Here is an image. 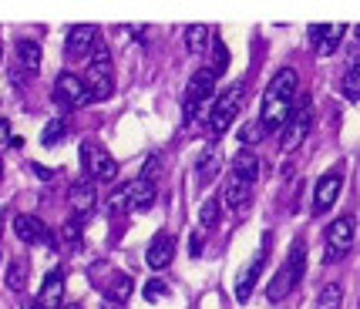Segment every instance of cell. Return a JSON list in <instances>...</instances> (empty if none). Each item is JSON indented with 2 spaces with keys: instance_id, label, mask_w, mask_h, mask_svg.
Here are the masks:
<instances>
[{
  "instance_id": "cell-1",
  "label": "cell",
  "mask_w": 360,
  "mask_h": 309,
  "mask_svg": "<svg viewBox=\"0 0 360 309\" xmlns=\"http://www.w3.org/2000/svg\"><path fill=\"white\" fill-rule=\"evenodd\" d=\"M297 71L293 67H280L273 81H269L266 94H263V111H259V124L266 128V131H280L283 124L290 121V114H293V101H297Z\"/></svg>"
},
{
  "instance_id": "cell-2",
  "label": "cell",
  "mask_w": 360,
  "mask_h": 309,
  "mask_svg": "<svg viewBox=\"0 0 360 309\" xmlns=\"http://www.w3.org/2000/svg\"><path fill=\"white\" fill-rule=\"evenodd\" d=\"M303 269H307V242L297 239L293 249H290V256L283 259V265L276 269V276L269 279L266 286V299L269 303H283L286 296L293 293L300 286V279H303Z\"/></svg>"
},
{
  "instance_id": "cell-3",
  "label": "cell",
  "mask_w": 360,
  "mask_h": 309,
  "mask_svg": "<svg viewBox=\"0 0 360 309\" xmlns=\"http://www.w3.org/2000/svg\"><path fill=\"white\" fill-rule=\"evenodd\" d=\"M84 84H88V91H91L94 101H105L115 94V67H111V54L105 41H98L91 51V58H88V67H84Z\"/></svg>"
},
{
  "instance_id": "cell-4",
  "label": "cell",
  "mask_w": 360,
  "mask_h": 309,
  "mask_svg": "<svg viewBox=\"0 0 360 309\" xmlns=\"http://www.w3.org/2000/svg\"><path fill=\"white\" fill-rule=\"evenodd\" d=\"M216 71L212 67H199L195 74H192V81H188L186 88V111H182V121H195V114H199V108L202 105H209L212 101V94H216Z\"/></svg>"
},
{
  "instance_id": "cell-5",
  "label": "cell",
  "mask_w": 360,
  "mask_h": 309,
  "mask_svg": "<svg viewBox=\"0 0 360 309\" xmlns=\"http://www.w3.org/2000/svg\"><path fill=\"white\" fill-rule=\"evenodd\" d=\"M81 162H84V171L91 182H115L118 178V162L98 141H81Z\"/></svg>"
},
{
  "instance_id": "cell-6",
  "label": "cell",
  "mask_w": 360,
  "mask_h": 309,
  "mask_svg": "<svg viewBox=\"0 0 360 309\" xmlns=\"http://www.w3.org/2000/svg\"><path fill=\"white\" fill-rule=\"evenodd\" d=\"M243 98H246V88H243V84H233V88H226V91L216 98V108L209 111V131H212L216 138L236 121V114L243 108Z\"/></svg>"
},
{
  "instance_id": "cell-7",
  "label": "cell",
  "mask_w": 360,
  "mask_h": 309,
  "mask_svg": "<svg viewBox=\"0 0 360 309\" xmlns=\"http://www.w3.org/2000/svg\"><path fill=\"white\" fill-rule=\"evenodd\" d=\"M54 101H58L64 111H75V108H88L94 98H91V91H88V84H84V77L71 74V71H61L58 81H54Z\"/></svg>"
},
{
  "instance_id": "cell-8",
  "label": "cell",
  "mask_w": 360,
  "mask_h": 309,
  "mask_svg": "<svg viewBox=\"0 0 360 309\" xmlns=\"http://www.w3.org/2000/svg\"><path fill=\"white\" fill-rule=\"evenodd\" d=\"M310 124H314V101L310 98H300V105L293 108L290 121L283 124V138H280V148L283 152H293L303 145V138L310 135Z\"/></svg>"
},
{
  "instance_id": "cell-9",
  "label": "cell",
  "mask_w": 360,
  "mask_h": 309,
  "mask_svg": "<svg viewBox=\"0 0 360 309\" xmlns=\"http://www.w3.org/2000/svg\"><path fill=\"white\" fill-rule=\"evenodd\" d=\"M354 232H357L354 216H340V218L330 222L327 225V252H323L327 263H340L347 252H350V246H354Z\"/></svg>"
},
{
  "instance_id": "cell-10",
  "label": "cell",
  "mask_w": 360,
  "mask_h": 309,
  "mask_svg": "<svg viewBox=\"0 0 360 309\" xmlns=\"http://www.w3.org/2000/svg\"><path fill=\"white\" fill-rule=\"evenodd\" d=\"M340 188H344V171L340 169H330L316 178V188H314V212L316 216H327L333 209V202L340 199Z\"/></svg>"
},
{
  "instance_id": "cell-11",
  "label": "cell",
  "mask_w": 360,
  "mask_h": 309,
  "mask_svg": "<svg viewBox=\"0 0 360 309\" xmlns=\"http://www.w3.org/2000/svg\"><path fill=\"white\" fill-rule=\"evenodd\" d=\"M14 232H17V239H20V242H27V246L58 249V235L47 229L37 216H14Z\"/></svg>"
},
{
  "instance_id": "cell-12",
  "label": "cell",
  "mask_w": 360,
  "mask_h": 309,
  "mask_svg": "<svg viewBox=\"0 0 360 309\" xmlns=\"http://www.w3.org/2000/svg\"><path fill=\"white\" fill-rule=\"evenodd\" d=\"M266 256H269V232L263 235V246L252 256V263L243 269V276L236 279V303H250L252 289H256V282H259V272H263V265H266Z\"/></svg>"
},
{
  "instance_id": "cell-13",
  "label": "cell",
  "mask_w": 360,
  "mask_h": 309,
  "mask_svg": "<svg viewBox=\"0 0 360 309\" xmlns=\"http://www.w3.org/2000/svg\"><path fill=\"white\" fill-rule=\"evenodd\" d=\"M101 37H98V27L94 24H78V27H71L68 31V37H64V54L68 58H91L94 44H98Z\"/></svg>"
},
{
  "instance_id": "cell-14",
  "label": "cell",
  "mask_w": 360,
  "mask_h": 309,
  "mask_svg": "<svg viewBox=\"0 0 360 309\" xmlns=\"http://www.w3.org/2000/svg\"><path fill=\"white\" fill-rule=\"evenodd\" d=\"M347 24H310V44L316 47V54H333L337 44L344 41Z\"/></svg>"
},
{
  "instance_id": "cell-15",
  "label": "cell",
  "mask_w": 360,
  "mask_h": 309,
  "mask_svg": "<svg viewBox=\"0 0 360 309\" xmlns=\"http://www.w3.org/2000/svg\"><path fill=\"white\" fill-rule=\"evenodd\" d=\"M172 259H175V235L158 232L152 239V246L145 249V263H148V269H169Z\"/></svg>"
},
{
  "instance_id": "cell-16",
  "label": "cell",
  "mask_w": 360,
  "mask_h": 309,
  "mask_svg": "<svg viewBox=\"0 0 360 309\" xmlns=\"http://www.w3.org/2000/svg\"><path fill=\"white\" fill-rule=\"evenodd\" d=\"M222 202H226L233 212H246L252 205V182L239 178V175H229V182L222 188Z\"/></svg>"
},
{
  "instance_id": "cell-17",
  "label": "cell",
  "mask_w": 360,
  "mask_h": 309,
  "mask_svg": "<svg viewBox=\"0 0 360 309\" xmlns=\"http://www.w3.org/2000/svg\"><path fill=\"white\" fill-rule=\"evenodd\" d=\"M37 303L44 309H61L64 303V272L61 269H51L41 282V293H37Z\"/></svg>"
},
{
  "instance_id": "cell-18",
  "label": "cell",
  "mask_w": 360,
  "mask_h": 309,
  "mask_svg": "<svg viewBox=\"0 0 360 309\" xmlns=\"http://www.w3.org/2000/svg\"><path fill=\"white\" fill-rule=\"evenodd\" d=\"M17 67L31 77L41 74V44H37V41L17 37Z\"/></svg>"
},
{
  "instance_id": "cell-19",
  "label": "cell",
  "mask_w": 360,
  "mask_h": 309,
  "mask_svg": "<svg viewBox=\"0 0 360 309\" xmlns=\"http://www.w3.org/2000/svg\"><path fill=\"white\" fill-rule=\"evenodd\" d=\"M94 202H98V192H94V182L84 178L78 185H71V205H75V216H91L94 212Z\"/></svg>"
},
{
  "instance_id": "cell-20",
  "label": "cell",
  "mask_w": 360,
  "mask_h": 309,
  "mask_svg": "<svg viewBox=\"0 0 360 309\" xmlns=\"http://www.w3.org/2000/svg\"><path fill=\"white\" fill-rule=\"evenodd\" d=\"M155 195H158L155 182H148V178H135V182H131V212H145V209H152V205H155Z\"/></svg>"
},
{
  "instance_id": "cell-21",
  "label": "cell",
  "mask_w": 360,
  "mask_h": 309,
  "mask_svg": "<svg viewBox=\"0 0 360 309\" xmlns=\"http://www.w3.org/2000/svg\"><path fill=\"white\" fill-rule=\"evenodd\" d=\"M233 175L246 178V182H256V178H259V158L252 152H239L233 158Z\"/></svg>"
},
{
  "instance_id": "cell-22",
  "label": "cell",
  "mask_w": 360,
  "mask_h": 309,
  "mask_svg": "<svg viewBox=\"0 0 360 309\" xmlns=\"http://www.w3.org/2000/svg\"><path fill=\"white\" fill-rule=\"evenodd\" d=\"M64 135H68V118L64 114H58V118H51V121L44 124V131H41V145L44 148H54V145H61Z\"/></svg>"
},
{
  "instance_id": "cell-23",
  "label": "cell",
  "mask_w": 360,
  "mask_h": 309,
  "mask_svg": "<svg viewBox=\"0 0 360 309\" xmlns=\"http://www.w3.org/2000/svg\"><path fill=\"white\" fill-rule=\"evenodd\" d=\"M209 41H212V34H209V27H205V24H192V27L186 31V47H188V54H205Z\"/></svg>"
},
{
  "instance_id": "cell-24",
  "label": "cell",
  "mask_w": 360,
  "mask_h": 309,
  "mask_svg": "<svg viewBox=\"0 0 360 309\" xmlns=\"http://www.w3.org/2000/svg\"><path fill=\"white\" fill-rule=\"evenodd\" d=\"M108 212H115V216H125V212H131V182L128 185H118V188H111V195H108Z\"/></svg>"
},
{
  "instance_id": "cell-25",
  "label": "cell",
  "mask_w": 360,
  "mask_h": 309,
  "mask_svg": "<svg viewBox=\"0 0 360 309\" xmlns=\"http://www.w3.org/2000/svg\"><path fill=\"white\" fill-rule=\"evenodd\" d=\"M340 91H344L347 101H360V61H354L344 71V81H340Z\"/></svg>"
},
{
  "instance_id": "cell-26",
  "label": "cell",
  "mask_w": 360,
  "mask_h": 309,
  "mask_svg": "<svg viewBox=\"0 0 360 309\" xmlns=\"http://www.w3.org/2000/svg\"><path fill=\"white\" fill-rule=\"evenodd\" d=\"M344 306V289H340V282H327L320 296H316V309H340Z\"/></svg>"
},
{
  "instance_id": "cell-27",
  "label": "cell",
  "mask_w": 360,
  "mask_h": 309,
  "mask_svg": "<svg viewBox=\"0 0 360 309\" xmlns=\"http://www.w3.org/2000/svg\"><path fill=\"white\" fill-rule=\"evenodd\" d=\"M131 289H135V282H131V276H118L115 282L108 286V299L115 303V306H122V303H128V296H131Z\"/></svg>"
},
{
  "instance_id": "cell-28",
  "label": "cell",
  "mask_w": 360,
  "mask_h": 309,
  "mask_svg": "<svg viewBox=\"0 0 360 309\" xmlns=\"http://www.w3.org/2000/svg\"><path fill=\"white\" fill-rule=\"evenodd\" d=\"M81 232H84V216H71L68 222H64L61 229V242H68V246H81Z\"/></svg>"
},
{
  "instance_id": "cell-29",
  "label": "cell",
  "mask_w": 360,
  "mask_h": 309,
  "mask_svg": "<svg viewBox=\"0 0 360 309\" xmlns=\"http://www.w3.org/2000/svg\"><path fill=\"white\" fill-rule=\"evenodd\" d=\"M199 222H202V229H212L216 222H219V199H205L202 209H199Z\"/></svg>"
},
{
  "instance_id": "cell-30",
  "label": "cell",
  "mask_w": 360,
  "mask_h": 309,
  "mask_svg": "<svg viewBox=\"0 0 360 309\" xmlns=\"http://www.w3.org/2000/svg\"><path fill=\"white\" fill-rule=\"evenodd\" d=\"M226 67H229V51H226V44H222L219 37H212V71L222 74Z\"/></svg>"
},
{
  "instance_id": "cell-31",
  "label": "cell",
  "mask_w": 360,
  "mask_h": 309,
  "mask_svg": "<svg viewBox=\"0 0 360 309\" xmlns=\"http://www.w3.org/2000/svg\"><path fill=\"white\" fill-rule=\"evenodd\" d=\"M4 279H7V289H11V293H24V279H27V276H24V265H20V263L7 265V276H4Z\"/></svg>"
},
{
  "instance_id": "cell-32",
  "label": "cell",
  "mask_w": 360,
  "mask_h": 309,
  "mask_svg": "<svg viewBox=\"0 0 360 309\" xmlns=\"http://www.w3.org/2000/svg\"><path fill=\"white\" fill-rule=\"evenodd\" d=\"M263 135H266V128H263V124H259V118H256V121H250L243 131H239V141H243V145H256Z\"/></svg>"
},
{
  "instance_id": "cell-33",
  "label": "cell",
  "mask_w": 360,
  "mask_h": 309,
  "mask_svg": "<svg viewBox=\"0 0 360 309\" xmlns=\"http://www.w3.org/2000/svg\"><path fill=\"white\" fill-rule=\"evenodd\" d=\"M141 293H145V299H148V303H158V299H162V296H169V286H165V282H162V279H148V282H145V289H141Z\"/></svg>"
},
{
  "instance_id": "cell-34",
  "label": "cell",
  "mask_w": 360,
  "mask_h": 309,
  "mask_svg": "<svg viewBox=\"0 0 360 309\" xmlns=\"http://www.w3.org/2000/svg\"><path fill=\"white\" fill-rule=\"evenodd\" d=\"M216 169H219V152H205L199 162V178H212Z\"/></svg>"
},
{
  "instance_id": "cell-35",
  "label": "cell",
  "mask_w": 360,
  "mask_h": 309,
  "mask_svg": "<svg viewBox=\"0 0 360 309\" xmlns=\"http://www.w3.org/2000/svg\"><path fill=\"white\" fill-rule=\"evenodd\" d=\"M158 171H162V154H148V158H145V165H141V175H139V178H148V182H155Z\"/></svg>"
},
{
  "instance_id": "cell-36",
  "label": "cell",
  "mask_w": 360,
  "mask_h": 309,
  "mask_svg": "<svg viewBox=\"0 0 360 309\" xmlns=\"http://www.w3.org/2000/svg\"><path fill=\"white\" fill-rule=\"evenodd\" d=\"M7 145H24V141L11 138V121H7V118H0V148H7Z\"/></svg>"
},
{
  "instance_id": "cell-37",
  "label": "cell",
  "mask_w": 360,
  "mask_h": 309,
  "mask_svg": "<svg viewBox=\"0 0 360 309\" xmlns=\"http://www.w3.org/2000/svg\"><path fill=\"white\" fill-rule=\"evenodd\" d=\"M188 242H192V246H188V249H192V256H199V252H202V235H199V232H195Z\"/></svg>"
},
{
  "instance_id": "cell-38",
  "label": "cell",
  "mask_w": 360,
  "mask_h": 309,
  "mask_svg": "<svg viewBox=\"0 0 360 309\" xmlns=\"http://www.w3.org/2000/svg\"><path fill=\"white\" fill-rule=\"evenodd\" d=\"M34 171H37L41 178H51V175H54V171H51V169H41V165H34Z\"/></svg>"
},
{
  "instance_id": "cell-39",
  "label": "cell",
  "mask_w": 360,
  "mask_h": 309,
  "mask_svg": "<svg viewBox=\"0 0 360 309\" xmlns=\"http://www.w3.org/2000/svg\"><path fill=\"white\" fill-rule=\"evenodd\" d=\"M27 309H44V306H41V303H31V306H27Z\"/></svg>"
},
{
  "instance_id": "cell-40",
  "label": "cell",
  "mask_w": 360,
  "mask_h": 309,
  "mask_svg": "<svg viewBox=\"0 0 360 309\" xmlns=\"http://www.w3.org/2000/svg\"><path fill=\"white\" fill-rule=\"evenodd\" d=\"M98 309H115V306H108V303H105V306H98Z\"/></svg>"
},
{
  "instance_id": "cell-41",
  "label": "cell",
  "mask_w": 360,
  "mask_h": 309,
  "mask_svg": "<svg viewBox=\"0 0 360 309\" xmlns=\"http://www.w3.org/2000/svg\"><path fill=\"white\" fill-rule=\"evenodd\" d=\"M354 34H357V41H360V24H357V31H354Z\"/></svg>"
},
{
  "instance_id": "cell-42",
  "label": "cell",
  "mask_w": 360,
  "mask_h": 309,
  "mask_svg": "<svg viewBox=\"0 0 360 309\" xmlns=\"http://www.w3.org/2000/svg\"><path fill=\"white\" fill-rule=\"evenodd\" d=\"M0 58H4V44H0Z\"/></svg>"
},
{
  "instance_id": "cell-43",
  "label": "cell",
  "mask_w": 360,
  "mask_h": 309,
  "mask_svg": "<svg viewBox=\"0 0 360 309\" xmlns=\"http://www.w3.org/2000/svg\"><path fill=\"white\" fill-rule=\"evenodd\" d=\"M0 175H4V165H0Z\"/></svg>"
}]
</instances>
